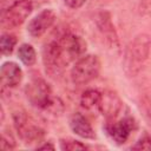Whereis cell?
<instances>
[{"mask_svg":"<svg viewBox=\"0 0 151 151\" xmlns=\"http://www.w3.org/2000/svg\"><path fill=\"white\" fill-rule=\"evenodd\" d=\"M25 94H26L27 100L34 107L41 111L46 109L51 104L52 99L54 98L52 97L51 86L47 84L46 80L41 78L32 79L25 87Z\"/></svg>","mask_w":151,"mask_h":151,"instance_id":"obj_6","label":"cell"},{"mask_svg":"<svg viewBox=\"0 0 151 151\" xmlns=\"http://www.w3.org/2000/svg\"><path fill=\"white\" fill-rule=\"evenodd\" d=\"M86 41L71 31H64L44 45L42 61L46 73L57 78L60 77L70 63L77 61L85 55Z\"/></svg>","mask_w":151,"mask_h":151,"instance_id":"obj_1","label":"cell"},{"mask_svg":"<svg viewBox=\"0 0 151 151\" xmlns=\"http://www.w3.org/2000/svg\"><path fill=\"white\" fill-rule=\"evenodd\" d=\"M151 52V35L140 33L136 35L126 46L124 53V67L130 76H136L145 61L149 59Z\"/></svg>","mask_w":151,"mask_h":151,"instance_id":"obj_2","label":"cell"},{"mask_svg":"<svg viewBox=\"0 0 151 151\" xmlns=\"http://www.w3.org/2000/svg\"><path fill=\"white\" fill-rule=\"evenodd\" d=\"M60 149L64 151H77V150H86L87 146L79 140L71 138H63L60 139Z\"/></svg>","mask_w":151,"mask_h":151,"instance_id":"obj_16","label":"cell"},{"mask_svg":"<svg viewBox=\"0 0 151 151\" xmlns=\"http://www.w3.org/2000/svg\"><path fill=\"white\" fill-rule=\"evenodd\" d=\"M0 76H1V84L4 87L14 88L21 83L24 73H22L21 67L17 63L5 61L1 65Z\"/></svg>","mask_w":151,"mask_h":151,"instance_id":"obj_11","label":"cell"},{"mask_svg":"<svg viewBox=\"0 0 151 151\" xmlns=\"http://www.w3.org/2000/svg\"><path fill=\"white\" fill-rule=\"evenodd\" d=\"M37 149H39V150H46V149H47V150H54V149H55V146H54L51 142H48V143H47V142H45L44 144L38 145V146H37Z\"/></svg>","mask_w":151,"mask_h":151,"instance_id":"obj_21","label":"cell"},{"mask_svg":"<svg viewBox=\"0 0 151 151\" xmlns=\"http://www.w3.org/2000/svg\"><path fill=\"white\" fill-rule=\"evenodd\" d=\"M57 19V14L52 8H45L40 11L28 22L27 32L32 38H40L48 28H51Z\"/></svg>","mask_w":151,"mask_h":151,"instance_id":"obj_8","label":"cell"},{"mask_svg":"<svg viewBox=\"0 0 151 151\" xmlns=\"http://www.w3.org/2000/svg\"><path fill=\"white\" fill-rule=\"evenodd\" d=\"M70 127L73 133L79 136L80 138L84 139H94L96 138V132L91 125V123L87 120L85 116L81 113H74L70 118Z\"/></svg>","mask_w":151,"mask_h":151,"instance_id":"obj_12","label":"cell"},{"mask_svg":"<svg viewBox=\"0 0 151 151\" xmlns=\"http://www.w3.org/2000/svg\"><path fill=\"white\" fill-rule=\"evenodd\" d=\"M100 97H101L100 91H98L97 88H88L83 92V94L80 97V105L85 110H91L93 107L98 109Z\"/></svg>","mask_w":151,"mask_h":151,"instance_id":"obj_13","label":"cell"},{"mask_svg":"<svg viewBox=\"0 0 151 151\" xmlns=\"http://www.w3.org/2000/svg\"><path fill=\"white\" fill-rule=\"evenodd\" d=\"M18 40L17 37L12 33H2L0 38V50L4 55H9L13 53Z\"/></svg>","mask_w":151,"mask_h":151,"instance_id":"obj_15","label":"cell"},{"mask_svg":"<svg viewBox=\"0 0 151 151\" xmlns=\"http://www.w3.org/2000/svg\"><path fill=\"white\" fill-rule=\"evenodd\" d=\"M18 57L25 66H33L37 61V52L31 44L24 42L18 48Z\"/></svg>","mask_w":151,"mask_h":151,"instance_id":"obj_14","label":"cell"},{"mask_svg":"<svg viewBox=\"0 0 151 151\" xmlns=\"http://www.w3.org/2000/svg\"><path fill=\"white\" fill-rule=\"evenodd\" d=\"M145 2H146V9H150L151 12V0H146Z\"/></svg>","mask_w":151,"mask_h":151,"instance_id":"obj_22","label":"cell"},{"mask_svg":"<svg viewBox=\"0 0 151 151\" xmlns=\"http://www.w3.org/2000/svg\"><path fill=\"white\" fill-rule=\"evenodd\" d=\"M17 146V142L15 138L13 137V134L11 133V131H4L2 136H1V149L5 150H11L14 149Z\"/></svg>","mask_w":151,"mask_h":151,"instance_id":"obj_17","label":"cell"},{"mask_svg":"<svg viewBox=\"0 0 151 151\" xmlns=\"http://www.w3.org/2000/svg\"><path fill=\"white\" fill-rule=\"evenodd\" d=\"M136 129V122L132 117H125L118 122H109L105 130L110 138L118 145L125 144L130 138L131 133Z\"/></svg>","mask_w":151,"mask_h":151,"instance_id":"obj_7","label":"cell"},{"mask_svg":"<svg viewBox=\"0 0 151 151\" xmlns=\"http://www.w3.org/2000/svg\"><path fill=\"white\" fill-rule=\"evenodd\" d=\"M33 11L31 0H17L9 5L1 14V25L4 28H17L21 26Z\"/></svg>","mask_w":151,"mask_h":151,"instance_id":"obj_5","label":"cell"},{"mask_svg":"<svg viewBox=\"0 0 151 151\" xmlns=\"http://www.w3.org/2000/svg\"><path fill=\"white\" fill-rule=\"evenodd\" d=\"M132 150H151V136L149 134H143L134 145L131 146Z\"/></svg>","mask_w":151,"mask_h":151,"instance_id":"obj_18","label":"cell"},{"mask_svg":"<svg viewBox=\"0 0 151 151\" xmlns=\"http://www.w3.org/2000/svg\"><path fill=\"white\" fill-rule=\"evenodd\" d=\"M122 106H123V101L116 91L105 90L101 92L100 101L98 104V110L109 122L114 120V118L120 112Z\"/></svg>","mask_w":151,"mask_h":151,"instance_id":"obj_10","label":"cell"},{"mask_svg":"<svg viewBox=\"0 0 151 151\" xmlns=\"http://www.w3.org/2000/svg\"><path fill=\"white\" fill-rule=\"evenodd\" d=\"M13 124L19 138L26 145H39V143H42L45 138V130L39 125H35L25 111H15L13 113Z\"/></svg>","mask_w":151,"mask_h":151,"instance_id":"obj_4","label":"cell"},{"mask_svg":"<svg viewBox=\"0 0 151 151\" xmlns=\"http://www.w3.org/2000/svg\"><path fill=\"white\" fill-rule=\"evenodd\" d=\"M100 59L96 54H85L79 58L72 70H71V80L74 85H85L99 76L100 72Z\"/></svg>","mask_w":151,"mask_h":151,"instance_id":"obj_3","label":"cell"},{"mask_svg":"<svg viewBox=\"0 0 151 151\" xmlns=\"http://www.w3.org/2000/svg\"><path fill=\"white\" fill-rule=\"evenodd\" d=\"M96 26L100 34L104 37L106 44L112 48H119V39L116 28L112 24L111 14L107 11H99L94 19Z\"/></svg>","mask_w":151,"mask_h":151,"instance_id":"obj_9","label":"cell"},{"mask_svg":"<svg viewBox=\"0 0 151 151\" xmlns=\"http://www.w3.org/2000/svg\"><path fill=\"white\" fill-rule=\"evenodd\" d=\"M86 1H87V0H64L65 5H66L67 7H70V8H72V9H78V8H80Z\"/></svg>","mask_w":151,"mask_h":151,"instance_id":"obj_19","label":"cell"},{"mask_svg":"<svg viewBox=\"0 0 151 151\" xmlns=\"http://www.w3.org/2000/svg\"><path fill=\"white\" fill-rule=\"evenodd\" d=\"M143 107H144V111H145V114L149 117V119L151 120V99L149 98H145L143 100Z\"/></svg>","mask_w":151,"mask_h":151,"instance_id":"obj_20","label":"cell"}]
</instances>
